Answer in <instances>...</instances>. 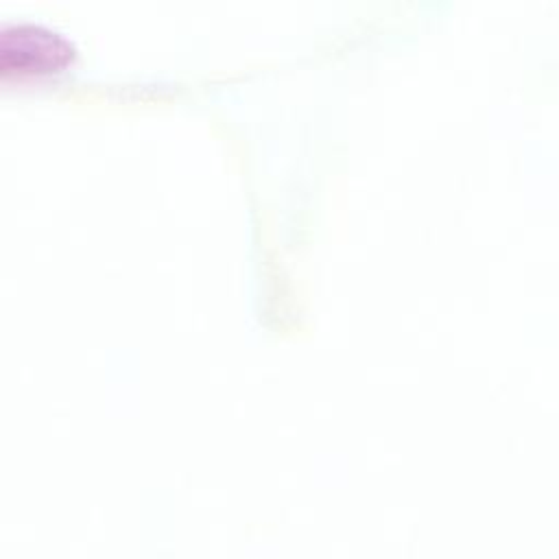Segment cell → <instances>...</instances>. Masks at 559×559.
I'll return each instance as SVG.
<instances>
[{"mask_svg": "<svg viewBox=\"0 0 559 559\" xmlns=\"http://www.w3.org/2000/svg\"><path fill=\"white\" fill-rule=\"evenodd\" d=\"M74 57V44L57 28L17 20L0 31V74L7 79H31L61 70Z\"/></svg>", "mask_w": 559, "mask_h": 559, "instance_id": "6da1fadb", "label": "cell"}]
</instances>
